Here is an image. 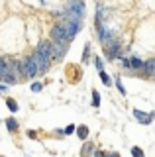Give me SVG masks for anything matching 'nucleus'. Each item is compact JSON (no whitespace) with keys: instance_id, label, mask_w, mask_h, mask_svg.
Here are the masks:
<instances>
[{"instance_id":"nucleus-12","label":"nucleus","mask_w":155,"mask_h":157,"mask_svg":"<svg viewBox=\"0 0 155 157\" xmlns=\"http://www.w3.org/2000/svg\"><path fill=\"white\" fill-rule=\"evenodd\" d=\"M6 128H8V132H10V134H14V132L18 130V122L14 120V118H8V120H6Z\"/></svg>"},{"instance_id":"nucleus-21","label":"nucleus","mask_w":155,"mask_h":157,"mask_svg":"<svg viewBox=\"0 0 155 157\" xmlns=\"http://www.w3.org/2000/svg\"><path fill=\"white\" fill-rule=\"evenodd\" d=\"M73 132H77L75 126H67V128H65V134H73Z\"/></svg>"},{"instance_id":"nucleus-8","label":"nucleus","mask_w":155,"mask_h":157,"mask_svg":"<svg viewBox=\"0 0 155 157\" xmlns=\"http://www.w3.org/2000/svg\"><path fill=\"white\" fill-rule=\"evenodd\" d=\"M65 22V28H67V32H69V37L73 39L77 36V32L81 29V20H73V18H65L63 20Z\"/></svg>"},{"instance_id":"nucleus-4","label":"nucleus","mask_w":155,"mask_h":157,"mask_svg":"<svg viewBox=\"0 0 155 157\" xmlns=\"http://www.w3.org/2000/svg\"><path fill=\"white\" fill-rule=\"evenodd\" d=\"M106 59L108 61H114V59H118L120 57V51H122V47H120V41L116 37H112L108 43H106Z\"/></svg>"},{"instance_id":"nucleus-11","label":"nucleus","mask_w":155,"mask_h":157,"mask_svg":"<svg viewBox=\"0 0 155 157\" xmlns=\"http://www.w3.org/2000/svg\"><path fill=\"white\" fill-rule=\"evenodd\" d=\"M134 116H135V120H138V122H142V124H145V126L151 124V120H153L151 116H147V114H145V112H142V110H134Z\"/></svg>"},{"instance_id":"nucleus-15","label":"nucleus","mask_w":155,"mask_h":157,"mask_svg":"<svg viewBox=\"0 0 155 157\" xmlns=\"http://www.w3.org/2000/svg\"><path fill=\"white\" fill-rule=\"evenodd\" d=\"M93 63H94L96 71H104V63H102V59H100V57H94V59H93Z\"/></svg>"},{"instance_id":"nucleus-24","label":"nucleus","mask_w":155,"mask_h":157,"mask_svg":"<svg viewBox=\"0 0 155 157\" xmlns=\"http://www.w3.org/2000/svg\"><path fill=\"white\" fill-rule=\"evenodd\" d=\"M106 157H120L118 151H112V153H106Z\"/></svg>"},{"instance_id":"nucleus-19","label":"nucleus","mask_w":155,"mask_h":157,"mask_svg":"<svg viewBox=\"0 0 155 157\" xmlns=\"http://www.w3.org/2000/svg\"><path fill=\"white\" fill-rule=\"evenodd\" d=\"M41 88H43L41 82H32V90H33V92H40Z\"/></svg>"},{"instance_id":"nucleus-2","label":"nucleus","mask_w":155,"mask_h":157,"mask_svg":"<svg viewBox=\"0 0 155 157\" xmlns=\"http://www.w3.org/2000/svg\"><path fill=\"white\" fill-rule=\"evenodd\" d=\"M51 39H55V41H71L69 32H67L65 22H63V20L53 24V28H51Z\"/></svg>"},{"instance_id":"nucleus-23","label":"nucleus","mask_w":155,"mask_h":157,"mask_svg":"<svg viewBox=\"0 0 155 157\" xmlns=\"http://www.w3.org/2000/svg\"><path fill=\"white\" fill-rule=\"evenodd\" d=\"M8 90V85H4V82H0V92H6Z\"/></svg>"},{"instance_id":"nucleus-13","label":"nucleus","mask_w":155,"mask_h":157,"mask_svg":"<svg viewBox=\"0 0 155 157\" xmlns=\"http://www.w3.org/2000/svg\"><path fill=\"white\" fill-rule=\"evenodd\" d=\"M77 136H79L81 140H86V137H89V128H86V126L77 128Z\"/></svg>"},{"instance_id":"nucleus-7","label":"nucleus","mask_w":155,"mask_h":157,"mask_svg":"<svg viewBox=\"0 0 155 157\" xmlns=\"http://www.w3.org/2000/svg\"><path fill=\"white\" fill-rule=\"evenodd\" d=\"M37 53H40V55L45 59L47 63H51L53 61V53H51V41H41L40 43V47L36 49Z\"/></svg>"},{"instance_id":"nucleus-25","label":"nucleus","mask_w":155,"mask_h":157,"mask_svg":"<svg viewBox=\"0 0 155 157\" xmlns=\"http://www.w3.org/2000/svg\"><path fill=\"white\" fill-rule=\"evenodd\" d=\"M89 55H90V49H89V45H86V49H85V61L89 59Z\"/></svg>"},{"instance_id":"nucleus-9","label":"nucleus","mask_w":155,"mask_h":157,"mask_svg":"<svg viewBox=\"0 0 155 157\" xmlns=\"http://www.w3.org/2000/svg\"><path fill=\"white\" fill-rule=\"evenodd\" d=\"M32 57H33V61L37 63V67H40V75H43V73H45L47 69H49L51 63H47V61H45V59H43L37 51H33V53H32Z\"/></svg>"},{"instance_id":"nucleus-10","label":"nucleus","mask_w":155,"mask_h":157,"mask_svg":"<svg viewBox=\"0 0 155 157\" xmlns=\"http://www.w3.org/2000/svg\"><path fill=\"white\" fill-rule=\"evenodd\" d=\"M130 59V71H142L145 61H142L139 57H128Z\"/></svg>"},{"instance_id":"nucleus-6","label":"nucleus","mask_w":155,"mask_h":157,"mask_svg":"<svg viewBox=\"0 0 155 157\" xmlns=\"http://www.w3.org/2000/svg\"><path fill=\"white\" fill-rule=\"evenodd\" d=\"M96 29H98V39H100V43H102V45H106V43H108L110 39L114 37V36H112V32L106 28V24H104V22H96Z\"/></svg>"},{"instance_id":"nucleus-3","label":"nucleus","mask_w":155,"mask_h":157,"mask_svg":"<svg viewBox=\"0 0 155 157\" xmlns=\"http://www.w3.org/2000/svg\"><path fill=\"white\" fill-rule=\"evenodd\" d=\"M22 69H24V77L26 78H36L40 75V67H37V63L33 61V57H26L22 61Z\"/></svg>"},{"instance_id":"nucleus-20","label":"nucleus","mask_w":155,"mask_h":157,"mask_svg":"<svg viewBox=\"0 0 155 157\" xmlns=\"http://www.w3.org/2000/svg\"><path fill=\"white\" fill-rule=\"evenodd\" d=\"M116 86H118V90L122 92V94H126V90H124V85H122V81H120V78L116 81Z\"/></svg>"},{"instance_id":"nucleus-1","label":"nucleus","mask_w":155,"mask_h":157,"mask_svg":"<svg viewBox=\"0 0 155 157\" xmlns=\"http://www.w3.org/2000/svg\"><path fill=\"white\" fill-rule=\"evenodd\" d=\"M65 10H67V18H73V20H83V16H85L83 0H69Z\"/></svg>"},{"instance_id":"nucleus-5","label":"nucleus","mask_w":155,"mask_h":157,"mask_svg":"<svg viewBox=\"0 0 155 157\" xmlns=\"http://www.w3.org/2000/svg\"><path fill=\"white\" fill-rule=\"evenodd\" d=\"M67 49H69V41H55V39H51V53H53V59H55V61L63 59V55L67 53Z\"/></svg>"},{"instance_id":"nucleus-16","label":"nucleus","mask_w":155,"mask_h":157,"mask_svg":"<svg viewBox=\"0 0 155 157\" xmlns=\"http://www.w3.org/2000/svg\"><path fill=\"white\" fill-rule=\"evenodd\" d=\"M98 73H100V78H102V82H104V85H106V86H110V85H112V81H110V77H108V75H106V73H104V71H98Z\"/></svg>"},{"instance_id":"nucleus-22","label":"nucleus","mask_w":155,"mask_h":157,"mask_svg":"<svg viewBox=\"0 0 155 157\" xmlns=\"http://www.w3.org/2000/svg\"><path fill=\"white\" fill-rule=\"evenodd\" d=\"M93 157H106V153H104V151H100V149H98V151H94V155H93Z\"/></svg>"},{"instance_id":"nucleus-18","label":"nucleus","mask_w":155,"mask_h":157,"mask_svg":"<svg viewBox=\"0 0 155 157\" xmlns=\"http://www.w3.org/2000/svg\"><path fill=\"white\" fill-rule=\"evenodd\" d=\"M132 155H134V157H145L142 147H132Z\"/></svg>"},{"instance_id":"nucleus-14","label":"nucleus","mask_w":155,"mask_h":157,"mask_svg":"<svg viewBox=\"0 0 155 157\" xmlns=\"http://www.w3.org/2000/svg\"><path fill=\"white\" fill-rule=\"evenodd\" d=\"M6 106L10 108V112H18V104L14 98H6Z\"/></svg>"},{"instance_id":"nucleus-17","label":"nucleus","mask_w":155,"mask_h":157,"mask_svg":"<svg viewBox=\"0 0 155 157\" xmlns=\"http://www.w3.org/2000/svg\"><path fill=\"white\" fill-rule=\"evenodd\" d=\"M93 106H96V108H98L100 106V92H93Z\"/></svg>"}]
</instances>
